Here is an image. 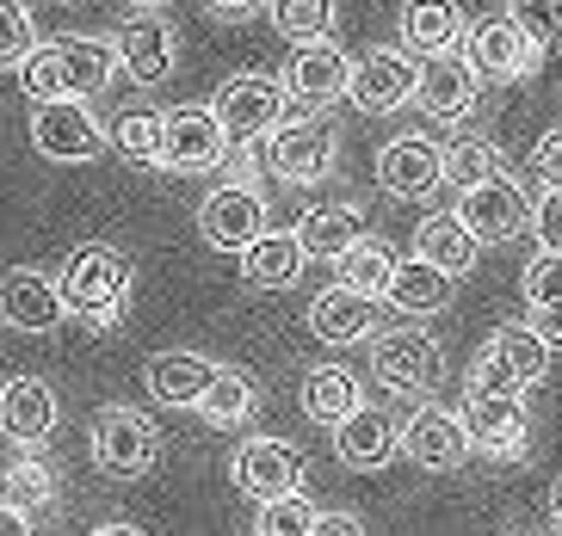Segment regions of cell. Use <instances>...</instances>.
I'll return each instance as SVG.
<instances>
[{
  "mask_svg": "<svg viewBox=\"0 0 562 536\" xmlns=\"http://www.w3.org/2000/svg\"><path fill=\"white\" fill-rule=\"evenodd\" d=\"M56 290H63V309L81 327H117L124 303H131V260L105 241H87L68 253V265L56 272Z\"/></svg>",
  "mask_w": 562,
  "mask_h": 536,
  "instance_id": "1",
  "label": "cell"
},
{
  "mask_svg": "<svg viewBox=\"0 0 562 536\" xmlns=\"http://www.w3.org/2000/svg\"><path fill=\"white\" fill-rule=\"evenodd\" d=\"M87 456H93V469L112 475V481H136V475H149L161 463V432L143 407H100L93 413V432H87Z\"/></svg>",
  "mask_w": 562,
  "mask_h": 536,
  "instance_id": "2",
  "label": "cell"
},
{
  "mask_svg": "<svg viewBox=\"0 0 562 536\" xmlns=\"http://www.w3.org/2000/svg\"><path fill=\"white\" fill-rule=\"evenodd\" d=\"M371 376L390 395H427L446 376V345L432 340L420 321L383 327V333H371Z\"/></svg>",
  "mask_w": 562,
  "mask_h": 536,
  "instance_id": "3",
  "label": "cell"
},
{
  "mask_svg": "<svg viewBox=\"0 0 562 536\" xmlns=\"http://www.w3.org/2000/svg\"><path fill=\"white\" fill-rule=\"evenodd\" d=\"M550 376V345L519 327H495L488 345L476 352V370H470V389H495V395H531Z\"/></svg>",
  "mask_w": 562,
  "mask_h": 536,
  "instance_id": "4",
  "label": "cell"
},
{
  "mask_svg": "<svg viewBox=\"0 0 562 536\" xmlns=\"http://www.w3.org/2000/svg\"><path fill=\"white\" fill-rule=\"evenodd\" d=\"M463 432L470 451L495 456V463H526L531 456V407L526 395H495V389H463Z\"/></svg>",
  "mask_w": 562,
  "mask_h": 536,
  "instance_id": "5",
  "label": "cell"
},
{
  "mask_svg": "<svg viewBox=\"0 0 562 536\" xmlns=\"http://www.w3.org/2000/svg\"><path fill=\"white\" fill-rule=\"evenodd\" d=\"M266 161L284 185H322L340 161V136L322 112H303V117H284L279 130L266 136Z\"/></svg>",
  "mask_w": 562,
  "mask_h": 536,
  "instance_id": "6",
  "label": "cell"
},
{
  "mask_svg": "<svg viewBox=\"0 0 562 536\" xmlns=\"http://www.w3.org/2000/svg\"><path fill=\"white\" fill-rule=\"evenodd\" d=\"M211 112H216V124L229 130V142L254 148V142H266V136L284 124L291 99H284V87L272 81V75H235V81L216 87Z\"/></svg>",
  "mask_w": 562,
  "mask_h": 536,
  "instance_id": "7",
  "label": "cell"
},
{
  "mask_svg": "<svg viewBox=\"0 0 562 536\" xmlns=\"http://www.w3.org/2000/svg\"><path fill=\"white\" fill-rule=\"evenodd\" d=\"M105 124L87 112V99H50L32 112V148L56 167H87L105 155Z\"/></svg>",
  "mask_w": 562,
  "mask_h": 536,
  "instance_id": "8",
  "label": "cell"
},
{
  "mask_svg": "<svg viewBox=\"0 0 562 536\" xmlns=\"http://www.w3.org/2000/svg\"><path fill=\"white\" fill-rule=\"evenodd\" d=\"M414 87H420V62H414L402 44L364 49L347 75V99L371 117H390V112H402V105H414Z\"/></svg>",
  "mask_w": 562,
  "mask_h": 536,
  "instance_id": "9",
  "label": "cell"
},
{
  "mask_svg": "<svg viewBox=\"0 0 562 536\" xmlns=\"http://www.w3.org/2000/svg\"><path fill=\"white\" fill-rule=\"evenodd\" d=\"M463 62L476 68V81L513 87V81H531V75L544 68V49L531 44L513 19H482V25H470V37H463Z\"/></svg>",
  "mask_w": 562,
  "mask_h": 536,
  "instance_id": "10",
  "label": "cell"
},
{
  "mask_svg": "<svg viewBox=\"0 0 562 536\" xmlns=\"http://www.w3.org/2000/svg\"><path fill=\"white\" fill-rule=\"evenodd\" d=\"M451 216H458L482 247H507V241H519V235H531V197L519 192L507 173H495V179H482V185H470V192H458V210Z\"/></svg>",
  "mask_w": 562,
  "mask_h": 536,
  "instance_id": "11",
  "label": "cell"
},
{
  "mask_svg": "<svg viewBox=\"0 0 562 536\" xmlns=\"http://www.w3.org/2000/svg\"><path fill=\"white\" fill-rule=\"evenodd\" d=\"M266 223H272V216H266L260 185H241V179H223V185L199 204V235L216 253H248L266 235Z\"/></svg>",
  "mask_w": 562,
  "mask_h": 536,
  "instance_id": "12",
  "label": "cell"
},
{
  "mask_svg": "<svg viewBox=\"0 0 562 536\" xmlns=\"http://www.w3.org/2000/svg\"><path fill=\"white\" fill-rule=\"evenodd\" d=\"M229 155V130L211 105H173L161 112V167L167 173H216Z\"/></svg>",
  "mask_w": 562,
  "mask_h": 536,
  "instance_id": "13",
  "label": "cell"
},
{
  "mask_svg": "<svg viewBox=\"0 0 562 536\" xmlns=\"http://www.w3.org/2000/svg\"><path fill=\"white\" fill-rule=\"evenodd\" d=\"M303 469H310V463H303V451L291 438H248V444H235V456H229V481L248 493L254 505L303 493Z\"/></svg>",
  "mask_w": 562,
  "mask_h": 536,
  "instance_id": "14",
  "label": "cell"
},
{
  "mask_svg": "<svg viewBox=\"0 0 562 536\" xmlns=\"http://www.w3.org/2000/svg\"><path fill=\"white\" fill-rule=\"evenodd\" d=\"M402 456H408L414 469H463L470 463V432H463V413L458 407H439V401H420L402 420Z\"/></svg>",
  "mask_w": 562,
  "mask_h": 536,
  "instance_id": "15",
  "label": "cell"
},
{
  "mask_svg": "<svg viewBox=\"0 0 562 536\" xmlns=\"http://www.w3.org/2000/svg\"><path fill=\"white\" fill-rule=\"evenodd\" d=\"M347 75H352V56L340 44H297L291 62H284L279 87L297 112H328L334 99H347Z\"/></svg>",
  "mask_w": 562,
  "mask_h": 536,
  "instance_id": "16",
  "label": "cell"
},
{
  "mask_svg": "<svg viewBox=\"0 0 562 536\" xmlns=\"http://www.w3.org/2000/svg\"><path fill=\"white\" fill-rule=\"evenodd\" d=\"M463 37H470V19H463L458 0H402V13H396V44L408 49L414 62H432V56H458Z\"/></svg>",
  "mask_w": 562,
  "mask_h": 536,
  "instance_id": "17",
  "label": "cell"
},
{
  "mask_svg": "<svg viewBox=\"0 0 562 536\" xmlns=\"http://www.w3.org/2000/svg\"><path fill=\"white\" fill-rule=\"evenodd\" d=\"M112 49H117V68H124L136 87H161L167 75H173V62H180L173 25H167L161 13H131L124 25H117Z\"/></svg>",
  "mask_w": 562,
  "mask_h": 536,
  "instance_id": "18",
  "label": "cell"
},
{
  "mask_svg": "<svg viewBox=\"0 0 562 536\" xmlns=\"http://www.w3.org/2000/svg\"><path fill=\"white\" fill-rule=\"evenodd\" d=\"M378 185L390 197H432L446 185V148L432 136H396L378 148Z\"/></svg>",
  "mask_w": 562,
  "mask_h": 536,
  "instance_id": "19",
  "label": "cell"
},
{
  "mask_svg": "<svg viewBox=\"0 0 562 536\" xmlns=\"http://www.w3.org/2000/svg\"><path fill=\"white\" fill-rule=\"evenodd\" d=\"M63 290H56L50 272H32V265H13L0 272V321L13 333H56L63 327Z\"/></svg>",
  "mask_w": 562,
  "mask_h": 536,
  "instance_id": "20",
  "label": "cell"
},
{
  "mask_svg": "<svg viewBox=\"0 0 562 536\" xmlns=\"http://www.w3.org/2000/svg\"><path fill=\"white\" fill-rule=\"evenodd\" d=\"M63 420V401L44 376H7L0 383V432L19 444V451H37V444L56 432Z\"/></svg>",
  "mask_w": 562,
  "mask_h": 536,
  "instance_id": "21",
  "label": "cell"
},
{
  "mask_svg": "<svg viewBox=\"0 0 562 536\" xmlns=\"http://www.w3.org/2000/svg\"><path fill=\"white\" fill-rule=\"evenodd\" d=\"M476 68L458 56H432V62H420V87H414V105L432 117V124H463V117L476 112Z\"/></svg>",
  "mask_w": 562,
  "mask_h": 536,
  "instance_id": "22",
  "label": "cell"
},
{
  "mask_svg": "<svg viewBox=\"0 0 562 536\" xmlns=\"http://www.w3.org/2000/svg\"><path fill=\"white\" fill-rule=\"evenodd\" d=\"M334 456H340L347 469H359V475L383 469V463H396V456H402L396 413H383V407H359L352 420L334 425Z\"/></svg>",
  "mask_w": 562,
  "mask_h": 536,
  "instance_id": "23",
  "label": "cell"
},
{
  "mask_svg": "<svg viewBox=\"0 0 562 536\" xmlns=\"http://www.w3.org/2000/svg\"><path fill=\"white\" fill-rule=\"evenodd\" d=\"M378 321H383L378 296H359L347 284H334V290H322L310 303V333L322 345H364L378 333Z\"/></svg>",
  "mask_w": 562,
  "mask_h": 536,
  "instance_id": "24",
  "label": "cell"
},
{
  "mask_svg": "<svg viewBox=\"0 0 562 536\" xmlns=\"http://www.w3.org/2000/svg\"><path fill=\"white\" fill-rule=\"evenodd\" d=\"M216 364L199 352H155L149 364H143V383H149V401L161 407H199L204 389H211Z\"/></svg>",
  "mask_w": 562,
  "mask_h": 536,
  "instance_id": "25",
  "label": "cell"
},
{
  "mask_svg": "<svg viewBox=\"0 0 562 536\" xmlns=\"http://www.w3.org/2000/svg\"><path fill=\"white\" fill-rule=\"evenodd\" d=\"M303 265H310V253H303L297 228H266L260 241L241 253V277L254 290H291L303 277Z\"/></svg>",
  "mask_w": 562,
  "mask_h": 536,
  "instance_id": "26",
  "label": "cell"
},
{
  "mask_svg": "<svg viewBox=\"0 0 562 536\" xmlns=\"http://www.w3.org/2000/svg\"><path fill=\"white\" fill-rule=\"evenodd\" d=\"M451 284H458V277H446L427 260H396V277H390L383 303H390L396 315H408V321H427V315H446Z\"/></svg>",
  "mask_w": 562,
  "mask_h": 536,
  "instance_id": "27",
  "label": "cell"
},
{
  "mask_svg": "<svg viewBox=\"0 0 562 536\" xmlns=\"http://www.w3.org/2000/svg\"><path fill=\"white\" fill-rule=\"evenodd\" d=\"M297 401H303V413H310L315 425H340V420H352L364 407V389H359V376L347 370V364H315L310 376H303V389H297Z\"/></svg>",
  "mask_w": 562,
  "mask_h": 536,
  "instance_id": "28",
  "label": "cell"
},
{
  "mask_svg": "<svg viewBox=\"0 0 562 536\" xmlns=\"http://www.w3.org/2000/svg\"><path fill=\"white\" fill-rule=\"evenodd\" d=\"M0 505L19 512V518H44L56 505V469L37 451H19L13 444V463L0 469Z\"/></svg>",
  "mask_w": 562,
  "mask_h": 536,
  "instance_id": "29",
  "label": "cell"
},
{
  "mask_svg": "<svg viewBox=\"0 0 562 536\" xmlns=\"http://www.w3.org/2000/svg\"><path fill=\"white\" fill-rule=\"evenodd\" d=\"M476 253H482V241H476V235H470V228H463L451 210L427 216V223L414 228V260L439 265L446 277H463L470 265H476Z\"/></svg>",
  "mask_w": 562,
  "mask_h": 536,
  "instance_id": "30",
  "label": "cell"
},
{
  "mask_svg": "<svg viewBox=\"0 0 562 536\" xmlns=\"http://www.w3.org/2000/svg\"><path fill=\"white\" fill-rule=\"evenodd\" d=\"M364 235V210L359 204H315L310 216H297V241H303V253L310 260H340L352 241Z\"/></svg>",
  "mask_w": 562,
  "mask_h": 536,
  "instance_id": "31",
  "label": "cell"
},
{
  "mask_svg": "<svg viewBox=\"0 0 562 536\" xmlns=\"http://www.w3.org/2000/svg\"><path fill=\"white\" fill-rule=\"evenodd\" d=\"M56 56H63V81H68V99H93L112 87L117 75V49L112 37H63L56 44Z\"/></svg>",
  "mask_w": 562,
  "mask_h": 536,
  "instance_id": "32",
  "label": "cell"
},
{
  "mask_svg": "<svg viewBox=\"0 0 562 536\" xmlns=\"http://www.w3.org/2000/svg\"><path fill=\"white\" fill-rule=\"evenodd\" d=\"M254 407H260V383H254L248 370H235V364H216L211 389H204V401H199V420L216 425V432H235V425L254 420Z\"/></svg>",
  "mask_w": 562,
  "mask_h": 536,
  "instance_id": "33",
  "label": "cell"
},
{
  "mask_svg": "<svg viewBox=\"0 0 562 536\" xmlns=\"http://www.w3.org/2000/svg\"><path fill=\"white\" fill-rule=\"evenodd\" d=\"M334 272H340V284L347 290H359V296H378L383 303V290H390V277H396V253L383 241H371V235H359V241L334 260Z\"/></svg>",
  "mask_w": 562,
  "mask_h": 536,
  "instance_id": "34",
  "label": "cell"
},
{
  "mask_svg": "<svg viewBox=\"0 0 562 536\" xmlns=\"http://www.w3.org/2000/svg\"><path fill=\"white\" fill-rule=\"evenodd\" d=\"M266 13L291 44H328L334 25H340V7L334 0H266Z\"/></svg>",
  "mask_w": 562,
  "mask_h": 536,
  "instance_id": "35",
  "label": "cell"
},
{
  "mask_svg": "<svg viewBox=\"0 0 562 536\" xmlns=\"http://www.w3.org/2000/svg\"><path fill=\"white\" fill-rule=\"evenodd\" d=\"M495 173H501V142H488V136L446 142V185L470 192V185H482V179H495Z\"/></svg>",
  "mask_w": 562,
  "mask_h": 536,
  "instance_id": "36",
  "label": "cell"
},
{
  "mask_svg": "<svg viewBox=\"0 0 562 536\" xmlns=\"http://www.w3.org/2000/svg\"><path fill=\"white\" fill-rule=\"evenodd\" d=\"M105 136H112V148L124 155V161L161 167V112H124Z\"/></svg>",
  "mask_w": 562,
  "mask_h": 536,
  "instance_id": "37",
  "label": "cell"
},
{
  "mask_svg": "<svg viewBox=\"0 0 562 536\" xmlns=\"http://www.w3.org/2000/svg\"><path fill=\"white\" fill-rule=\"evenodd\" d=\"M19 87H25V99H32V105H50V99H68L63 56H56V44H37L32 56L19 62Z\"/></svg>",
  "mask_w": 562,
  "mask_h": 536,
  "instance_id": "38",
  "label": "cell"
},
{
  "mask_svg": "<svg viewBox=\"0 0 562 536\" xmlns=\"http://www.w3.org/2000/svg\"><path fill=\"white\" fill-rule=\"evenodd\" d=\"M315 524V500L310 493H284V500H266L260 518H254L248 536H310Z\"/></svg>",
  "mask_w": 562,
  "mask_h": 536,
  "instance_id": "39",
  "label": "cell"
},
{
  "mask_svg": "<svg viewBox=\"0 0 562 536\" xmlns=\"http://www.w3.org/2000/svg\"><path fill=\"white\" fill-rule=\"evenodd\" d=\"M507 19L538 49H557L562 44V0H507Z\"/></svg>",
  "mask_w": 562,
  "mask_h": 536,
  "instance_id": "40",
  "label": "cell"
},
{
  "mask_svg": "<svg viewBox=\"0 0 562 536\" xmlns=\"http://www.w3.org/2000/svg\"><path fill=\"white\" fill-rule=\"evenodd\" d=\"M37 49V19L19 0H0V68H19Z\"/></svg>",
  "mask_w": 562,
  "mask_h": 536,
  "instance_id": "41",
  "label": "cell"
},
{
  "mask_svg": "<svg viewBox=\"0 0 562 536\" xmlns=\"http://www.w3.org/2000/svg\"><path fill=\"white\" fill-rule=\"evenodd\" d=\"M526 303L531 309H557L562 303V253H531V265H526Z\"/></svg>",
  "mask_w": 562,
  "mask_h": 536,
  "instance_id": "42",
  "label": "cell"
},
{
  "mask_svg": "<svg viewBox=\"0 0 562 536\" xmlns=\"http://www.w3.org/2000/svg\"><path fill=\"white\" fill-rule=\"evenodd\" d=\"M531 241L538 253H562V192H544L531 204Z\"/></svg>",
  "mask_w": 562,
  "mask_h": 536,
  "instance_id": "43",
  "label": "cell"
},
{
  "mask_svg": "<svg viewBox=\"0 0 562 536\" xmlns=\"http://www.w3.org/2000/svg\"><path fill=\"white\" fill-rule=\"evenodd\" d=\"M531 173H538L544 192H562V130L538 136V148H531Z\"/></svg>",
  "mask_w": 562,
  "mask_h": 536,
  "instance_id": "44",
  "label": "cell"
},
{
  "mask_svg": "<svg viewBox=\"0 0 562 536\" xmlns=\"http://www.w3.org/2000/svg\"><path fill=\"white\" fill-rule=\"evenodd\" d=\"M204 13L223 19V25H241V19L266 13V0H204Z\"/></svg>",
  "mask_w": 562,
  "mask_h": 536,
  "instance_id": "45",
  "label": "cell"
},
{
  "mask_svg": "<svg viewBox=\"0 0 562 536\" xmlns=\"http://www.w3.org/2000/svg\"><path fill=\"white\" fill-rule=\"evenodd\" d=\"M310 536H364V524L352 518V512H315Z\"/></svg>",
  "mask_w": 562,
  "mask_h": 536,
  "instance_id": "46",
  "label": "cell"
},
{
  "mask_svg": "<svg viewBox=\"0 0 562 536\" xmlns=\"http://www.w3.org/2000/svg\"><path fill=\"white\" fill-rule=\"evenodd\" d=\"M526 327L550 345V352H562V303H557V309H531V321H526Z\"/></svg>",
  "mask_w": 562,
  "mask_h": 536,
  "instance_id": "47",
  "label": "cell"
},
{
  "mask_svg": "<svg viewBox=\"0 0 562 536\" xmlns=\"http://www.w3.org/2000/svg\"><path fill=\"white\" fill-rule=\"evenodd\" d=\"M0 536H32V518H19V512L0 505Z\"/></svg>",
  "mask_w": 562,
  "mask_h": 536,
  "instance_id": "48",
  "label": "cell"
},
{
  "mask_svg": "<svg viewBox=\"0 0 562 536\" xmlns=\"http://www.w3.org/2000/svg\"><path fill=\"white\" fill-rule=\"evenodd\" d=\"M87 536H143L136 524H100V531H87Z\"/></svg>",
  "mask_w": 562,
  "mask_h": 536,
  "instance_id": "49",
  "label": "cell"
},
{
  "mask_svg": "<svg viewBox=\"0 0 562 536\" xmlns=\"http://www.w3.org/2000/svg\"><path fill=\"white\" fill-rule=\"evenodd\" d=\"M161 7H173V0H131V13H161Z\"/></svg>",
  "mask_w": 562,
  "mask_h": 536,
  "instance_id": "50",
  "label": "cell"
},
{
  "mask_svg": "<svg viewBox=\"0 0 562 536\" xmlns=\"http://www.w3.org/2000/svg\"><path fill=\"white\" fill-rule=\"evenodd\" d=\"M550 518L562 524V475H557V488H550Z\"/></svg>",
  "mask_w": 562,
  "mask_h": 536,
  "instance_id": "51",
  "label": "cell"
},
{
  "mask_svg": "<svg viewBox=\"0 0 562 536\" xmlns=\"http://www.w3.org/2000/svg\"><path fill=\"white\" fill-rule=\"evenodd\" d=\"M501 536H519V531H501Z\"/></svg>",
  "mask_w": 562,
  "mask_h": 536,
  "instance_id": "52",
  "label": "cell"
},
{
  "mask_svg": "<svg viewBox=\"0 0 562 536\" xmlns=\"http://www.w3.org/2000/svg\"><path fill=\"white\" fill-rule=\"evenodd\" d=\"M56 7H68V0H56Z\"/></svg>",
  "mask_w": 562,
  "mask_h": 536,
  "instance_id": "53",
  "label": "cell"
},
{
  "mask_svg": "<svg viewBox=\"0 0 562 536\" xmlns=\"http://www.w3.org/2000/svg\"><path fill=\"white\" fill-rule=\"evenodd\" d=\"M557 536H562V524H557Z\"/></svg>",
  "mask_w": 562,
  "mask_h": 536,
  "instance_id": "54",
  "label": "cell"
}]
</instances>
